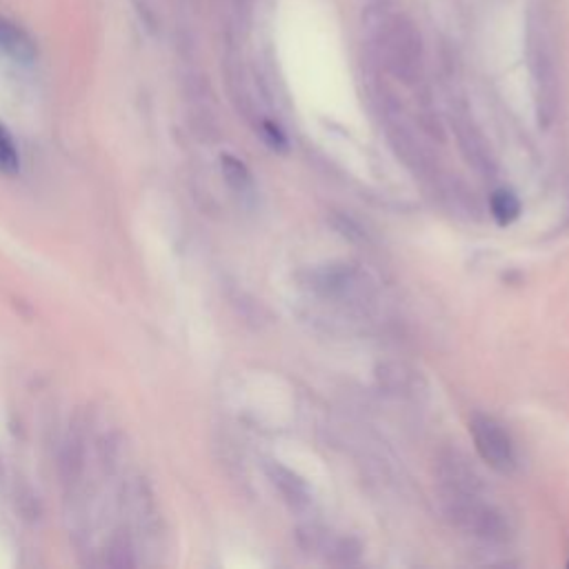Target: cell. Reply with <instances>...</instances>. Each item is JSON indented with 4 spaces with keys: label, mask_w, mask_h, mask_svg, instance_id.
Segmentation results:
<instances>
[{
    "label": "cell",
    "mask_w": 569,
    "mask_h": 569,
    "mask_svg": "<svg viewBox=\"0 0 569 569\" xmlns=\"http://www.w3.org/2000/svg\"><path fill=\"white\" fill-rule=\"evenodd\" d=\"M373 48L383 67L401 83L414 85L423 74V36L414 21L399 12H386L373 25Z\"/></svg>",
    "instance_id": "cell-1"
},
{
    "label": "cell",
    "mask_w": 569,
    "mask_h": 569,
    "mask_svg": "<svg viewBox=\"0 0 569 569\" xmlns=\"http://www.w3.org/2000/svg\"><path fill=\"white\" fill-rule=\"evenodd\" d=\"M527 52H529V70L534 81L536 107L540 123H551L558 109V61L554 50L551 32L540 17L529 19L527 32Z\"/></svg>",
    "instance_id": "cell-2"
},
{
    "label": "cell",
    "mask_w": 569,
    "mask_h": 569,
    "mask_svg": "<svg viewBox=\"0 0 569 569\" xmlns=\"http://www.w3.org/2000/svg\"><path fill=\"white\" fill-rule=\"evenodd\" d=\"M447 514L459 529L483 540L496 542L505 540L509 534L505 514L483 503L476 492H447Z\"/></svg>",
    "instance_id": "cell-3"
},
{
    "label": "cell",
    "mask_w": 569,
    "mask_h": 569,
    "mask_svg": "<svg viewBox=\"0 0 569 569\" xmlns=\"http://www.w3.org/2000/svg\"><path fill=\"white\" fill-rule=\"evenodd\" d=\"M470 432L476 445L478 456L496 472L509 474L516 467V454H514V443L509 434L498 425L494 419L476 414L470 421Z\"/></svg>",
    "instance_id": "cell-4"
},
{
    "label": "cell",
    "mask_w": 569,
    "mask_h": 569,
    "mask_svg": "<svg viewBox=\"0 0 569 569\" xmlns=\"http://www.w3.org/2000/svg\"><path fill=\"white\" fill-rule=\"evenodd\" d=\"M0 50L19 63H32L36 59V43L14 21L0 17Z\"/></svg>",
    "instance_id": "cell-5"
},
{
    "label": "cell",
    "mask_w": 569,
    "mask_h": 569,
    "mask_svg": "<svg viewBox=\"0 0 569 569\" xmlns=\"http://www.w3.org/2000/svg\"><path fill=\"white\" fill-rule=\"evenodd\" d=\"M456 129H459L461 147L467 154L470 162H474L483 171H489L492 169V156L487 154V145H485L483 136L478 134V129L474 127V123L463 120V123L456 125Z\"/></svg>",
    "instance_id": "cell-6"
},
{
    "label": "cell",
    "mask_w": 569,
    "mask_h": 569,
    "mask_svg": "<svg viewBox=\"0 0 569 569\" xmlns=\"http://www.w3.org/2000/svg\"><path fill=\"white\" fill-rule=\"evenodd\" d=\"M19 169H21V151L17 147V140L8 131V127L0 123V173L14 176Z\"/></svg>",
    "instance_id": "cell-7"
},
{
    "label": "cell",
    "mask_w": 569,
    "mask_h": 569,
    "mask_svg": "<svg viewBox=\"0 0 569 569\" xmlns=\"http://www.w3.org/2000/svg\"><path fill=\"white\" fill-rule=\"evenodd\" d=\"M492 214L498 225H509L520 217V201L507 189H498L492 197Z\"/></svg>",
    "instance_id": "cell-8"
},
{
    "label": "cell",
    "mask_w": 569,
    "mask_h": 569,
    "mask_svg": "<svg viewBox=\"0 0 569 569\" xmlns=\"http://www.w3.org/2000/svg\"><path fill=\"white\" fill-rule=\"evenodd\" d=\"M274 483L276 485H281V489H283V494L287 496V500L294 505V507H301V505H305L309 498V494H307V487L292 474V472H287V470H283V467H276L274 470Z\"/></svg>",
    "instance_id": "cell-9"
},
{
    "label": "cell",
    "mask_w": 569,
    "mask_h": 569,
    "mask_svg": "<svg viewBox=\"0 0 569 569\" xmlns=\"http://www.w3.org/2000/svg\"><path fill=\"white\" fill-rule=\"evenodd\" d=\"M223 171H225L228 180H230L236 189H243V187L250 185V171H247V167H245L241 160H236V158H232V156H225V158H223Z\"/></svg>",
    "instance_id": "cell-10"
}]
</instances>
